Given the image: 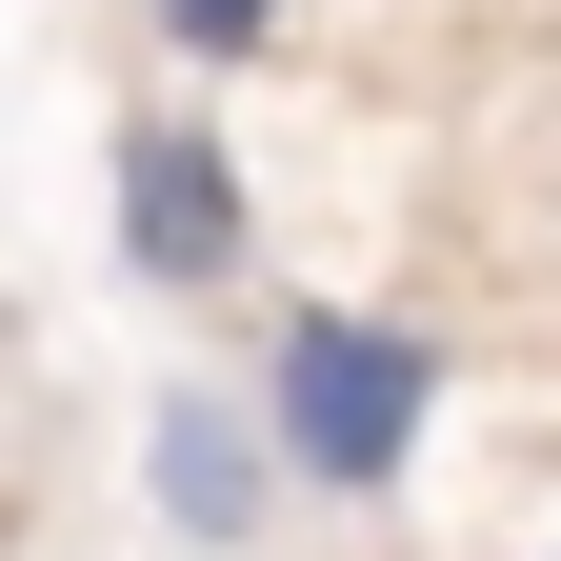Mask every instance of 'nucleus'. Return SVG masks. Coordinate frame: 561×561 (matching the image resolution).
I'll list each match as a JSON object with an SVG mask.
<instances>
[{"instance_id": "nucleus-3", "label": "nucleus", "mask_w": 561, "mask_h": 561, "mask_svg": "<svg viewBox=\"0 0 561 561\" xmlns=\"http://www.w3.org/2000/svg\"><path fill=\"white\" fill-rule=\"evenodd\" d=\"M140 522L161 541H261L280 522V442H261L241 381H161L140 401Z\"/></svg>"}, {"instance_id": "nucleus-2", "label": "nucleus", "mask_w": 561, "mask_h": 561, "mask_svg": "<svg viewBox=\"0 0 561 561\" xmlns=\"http://www.w3.org/2000/svg\"><path fill=\"white\" fill-rule=\"evenodd\" d=\"M241 261H261L241 140L181 121V101H140L121 121V280H140V301H241Z\"/></svg>"}, {"instance_id": "nucleus-4", "label": "nucleus", "mask_w": 561, "mask_h": 561, "mask_svg": "<svg viewBox=\"0 0 561 561\" xmlns=\"http://www.w3.org/2000/svg\"><path fill=\"white\" fill-rule=\"evenodd\" d=\"M140 21H161V41L201 60V81H221V60H261L280 21H301V0H140Z\"/></svg>"}, {"instance_id": "nucleus-1", "label": "nucleus", "mask_w": 561, "mask_h": 561, "mask_svg": "<svg viewBox=\"0 0 561 561\" xmlns=\"http://www.w3.org/2000/svg\"><path fill=\"white\" fill-rule=\"evenodd\" d=\"M261 442H280V502H401L421 481V421H442V341L381 321V301H280L261 321Z\"/></svg>"}]
</instances>
